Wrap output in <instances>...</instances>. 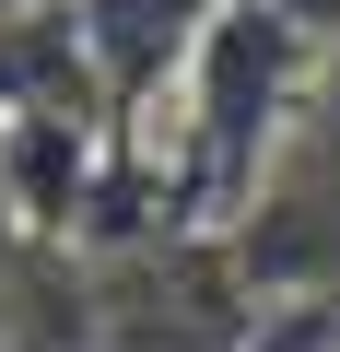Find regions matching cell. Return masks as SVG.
<instances>
[{
    "instance_id": "6da1fadb",
    "label": "cell",
    "mask_w": 340,
    "mask_h": 352,
    "mask_svg": "<svg viewBox=\"0 0 340 352\" xmlns=\"http://www.w3.org/2000/svg\"><path fill=\"white\" fill-rule=\"evenodd\" d=\"M305 71H317V47L293 36V24H270L258 0H223L212 12V36H200V59L177 71V141H188V176H177V212H247L258 200V176H270V153H282V129L305 118Z\"/></svg>"
},
{
    "instance_id": "7a4b0ae2",
    "label": "cell",
    "mask_w": 340,
    "mask_h": 352,
    "mask_svg": "<svg viewBox=\"0 0 340 352\" xmlns=\"http://www.w3.org/2000/svg\"><path fill=\"white\" fill-rule=\"evenodd\" d=\"M71 36H82V71H94V106L117 141H141V118L177 94V71L200 59L223 0H59Z\"/></svg>"
},
{
    "instance_id": "3957f363",
    "label": "cell",
    "mask_w": 340,
    "mask_h": 352,
    "mask_svg": "<svg viewBox=\"0 0 340 352\" xmlns=\"http://www.w3.org/2000/svg\"><path fill=\"white\" fill-rule=\"evenodd\" d=\"M258 12H270V24H293L305 47H328V36H340V0H258Z\"/></svg>"
},
{
    "instance_id": "277c9868",
    "label": "cell",
    "mask_w": 340,
    "mask_h": 352,
    "mask_svg": "<svg viewBox=\"0 0 340 352\" xmlns=\"http://www.w3.org/2000/svg\"><path fill=\"white\" fill-rule=\"evenodd\" d=\"M0 12H47V0H0Z\"/></svg>"
}]
</instances>
